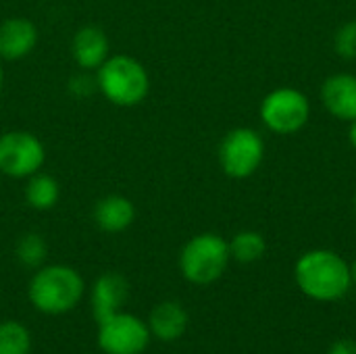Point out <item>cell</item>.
Segmentation results:
<instances>
[{
	"label": "cell",
	"instance_id": "6da1fadb",
	"mask_svg": "<svg viewBox=\"0 0 356 354\" xmlns=\"http://www.w3.org/2000/svg\"><path fill=\"white\" fill-rule=\"evenodd\" d=\"M294 277L302 294L319 303L344 298L353 286L350 265L332 250H311L296 263Z\"/></svg>",
	"mask_w": 356,
	"mask_h": 354
},
{
	"label": "cell",
	"instance_id": "7a4b0ae2",
	"mask_svg": "<svg viewBox=\"0 0 356 354\" xmlns=\"http://www.w3.org/2000/svg\"><path fill=\"white\" fill-rule=\"evenodd\" d=\"M83 292V277L69 265H42L27 286V298L33 309L50 317L71 313L81 303Z\"/></svg>",
	"mask_w": 356,
	"mask_h": 354
},
{
	"label": "cell",
	"instance_id": "3957f363",
	"mask_svg": "<svg viewBox=\"0 0 356 354\" xmlns=\"http://www.w3.org/2000/svg\"><path fill=\"white\" fill-rule=\"evenodd\" d=\"M96 83L102 96L115 106H136L150 92L146 67L129 54L108 56L96 69Z\"/></svg>",
	"mask_w": 356,
	"mask_h": 354
},
{
	"label": "cell",
	"instance_id": "277c9868",
	"mask_svg": "<svg viewBox=\"0 0 356 354\" xmlns=\"http://www.w3.org/2000/svg\"><path fill=\"white\" fill-rule=\"evenodd\" d=\"M229 259V242L217 234H200L181 248L179 269L190 284L209 286L225 273Z\"/></svg>",
	"mask_w": 356,
	"mask_h": 354
},
{
	"label": "cell",
	"instance_id": "5b68a950",
	"mask_svg": "<svg viewBox=\"0 0 356 354\" xmlns=\"http://www.w3.org/2000/svg\"><path fill=\"white\" fill-rule=\"evenodd\" d=\"M96 325V342L104 354H142L152 338L148 323L125 311H119Z\"/></svg>",
	"mask_w": 356,
	"mask_h": 354
},
{
	"label": "cell",
	"instance_id": "8992f818",
	"mask_svg": "<svg viewBox=\"0 0 356 354\" xmlns=\"http://www.w3.org/2000/svg\"><path fill=\"white\" fill-rule=\"evenodd\" d=\"M46 161V148L38 136L13 129L0 136V173L25 179L35 175Z\"/></svg>",
	"mask_w": 356,
	"mask_h": 354
},
{
	"label": "cell",
	"instance_id": "52a82bcc",
	"mask_svg": "<svg viewBox=\"0 0 356 354\" xmlns=\"http://www.w3.org/2000/svg\"><path fill=\"white\" fill-rule=\"evenodd\" d=\"M263 152L265 146L261 136L254 129L238 127L223 138L219 146V163L229 177L244 179L259 169Z\"/></svg>",
	"mask_w": 356,
	"mask_h": 354
},
{
	"label": "cell",
	"instance_id": "ba28073f",
	"mask_svg": "<svg viewBox=\"0 0 356 354\" xmlns=\"http://www.w3.org/2000/svg\"><path fill=\"white\" fill-rule=\"evenodd\" d=\"M309 100L302 92L282 88L271 92L261 104L263 123L275 134H294L309 121Z\"/></svg>",
	"mask_w": 356,
	"mask_h": 354
},
{
	"label": "cell",
	"instance_id": "9c48e42d",
	"mask_svg": "<svg viewBox=\"0 0 356 354\" xmlns=\"http://www.w3.org/2000/svg\"><path fill=\"white\" fill-rule=\"evenodd\" d=\"M127 298H129V282L121 273L108 271L96 277L90 290V307L96 323L123 311Z\"/></svg>",
	"mask_w": 356,
	"mask_h": 354
},
{
	"label": "cell",
	"instance_id": "30bf717a",
	"mask_svg": "<svg viewBox=\"0 0 356 354\" xmlns=\"http://www.w3.org/2000/svg\"><path fill=\"white\" fill-rule=\"evenodd\" d=\"M38 44V27L25 17H10L0 23V58H25Z\"/></svg>",
	"mask_w": 356,
	"mask_h": 354
},
{
	"label": "cell",
	"instance_id": "8fae6325",
	"mask_svg": "<svg viewBox=\"0 0 356 354\" xmlns=\"http://www.w3.org/2000/svg\"><path fill=\"white\" fill-rule=\"evenodd\" d=\"M321 100L325 108L344 121L356 119V77L348 73H338L325 79L321 88Z\"/></svg>",
	"mask_w": 356,
	"mask_h": 354
},
{
	"label": "cell",
	"instance_id": "7c38bea8",
	"mask_svg": "<svg viewBox=\"0 0 356 354\" xmlns=\"http://www.w3.org/2000/svg\"><path fill=\"white\" fill-rule=\"evenodd\" d=\"M71 52L81 71H94L108 58V38L96 25H86L75 31Z\"/></svg>",
	"mask_w": 356,
	"mask_h": 354
},
{
	"label": "cell",
	"instance_id": "4fadbf2b",
	"mask_svg": "<svg viewBox=\"0 0 356 354\" xmlns=\"http://www.w3.org/2000/svg\"><path fill=\"white\" fill-rule=\"evenodd\" d=\"M94 223L106 234H121L136 221V207L127 196L108 194L94 204Z\"/></svg>",
	"mask_w": 356,
	"mask_h": 354
},
{
	"label": "cell",
	"instance_id": "5bb4252c",
	"mask_svg": "<svg viewBox=\"0 0 356 354\" xmlns=\"http://www.w3.org/2000/svg\"><path fill=\"white\" fill-rule=\"evenodd\" d=\"M188 311L175 300L159 303L148 315V330L150 336L161 342H175L188 330Z\"/></svg>",
	"mask_w": 356,
	"mask_h": 354
},
{
	"label": "cell",
	"instance_id": "9a60e30c",
	"mask_svg": "<svg viewBox=\"0 0 356 354\" xmlns=\"http://www.w3.org/2000/svg\"><path fill=\"white\" fill-rule=\"evenodd\" d=\"M60 198V186L52 175L46 173H35L31 177H27V186H25V202L35 209V211H50L52 207H56Z\"/></svg>",
	"mask_w": 356,
	"mask_h": 354
},
{
	"label": "cell",
	"instance_id": "2e32d148",
	"mask_svg": "<svg viewBox=\"0 0 356 354\" xmlns=\"http://www.w3.org/2000/svg\"><path fill=\"white\" fill-rule=\"evenodd\" d=\"M33 340L29 330L21 321L0 323V354H31Z\"/></svg>",
	"mask_w": 356,
	"mask_h": 354
},
{
	"label": "cell",
	"instance_id": "e0dca14e",
	"mask_svg": "<svg viewBox=\"0 0 356 354\" xmlns=\"http://www.w3.org/2000/svg\"><path fill=\"white\" fill-rule=\"evenodd\" d=\"M265 248H267L265 238L257 232H240L229 242L232 259L242 265H250V263L259 261L265 255Z\"/></svg>",
	"mask_w": 356,
	"mask_h": 354
},
{
	"label": "cell",
	"instance_id": "ac0fdd59",
	"mask_svg": "<svg viewBox=\"0 0 356 354\" xmlns=\"http://www.w3.org/2000/svg\"><path fill=\"white\" fill-rule=\"evenodd\" d=\"M15 257L17 261L27 267V269H40L48 257V244L46 240L40 236V234H23L19 240H17V246H15Z\"/></svg>",
	"mask_w": 356,
	"mask_h": 354
},
{
	"label": "cell",
	"instance_id": "d6986e66",
	"mask_svg": "<svg viewBox=\"0 0 356 354\" xmlns=\"http://www.w3.org/2000/svg\"><path fill=\"white\" fill-rule=\"evenodd\" d=\"M336 52L344 58H356V21L342 25L336 33Z\"/></svg>",
	"mask_w": 356,
	"mask_h": 354
},
{
	"label": "cell",
	"instance_id": "ffe728a7",
	"mask_svg": "<svg viewBox=\"0 0 356 354\" xmlns=\"http://www.w3.org/2000/svg\"><path fill=\"white\" fill-rule=\"evenodd\" d=\"M94 90H98V83H96V77L92 79L88 75V71H81L79 75H73L71 81H69V92L77 98H86L90 96Z\"/></svg>",
	"mask_w": 356,
	"mask_h": 354
},
{
	"label": "cell",
	"instance_id": "44dd1931",
	"mask_svg": "<svg viewBox=\"0 0 356 354\" xmlns=\"http://www.w3.org/2000/svg\"><path fill=\"white\" fill-rule=\"evenodd\" d=\"M327 354H356V342L355 340H340L330 348Z\"/></svg>",
	"mask_w": 356,
	"mask_h": 354
},
{
	"label": "cell",
	"instance_id": "7402d4cb",
	"mask_svg": "<svg viewBox=\"0 0 356 354\" xmlns=\"http://www.w3.org/2000/svg\"><path fill=\"white\" fill-rule=\"evenodd\" d=\"M350 144L356 148V119L353 121V125H350Z\"/></svg>",
	"mask_w": 356,
	"mask_h": 354
},
{
	"label": "cell",
	"instance_id": "603a6c76",
	"mask_svg": "<svg viewBox=\"0 0 356 354\" xmlns=\"http://www.w3.org/2000/svg\"><path fill=\"white\" fill-rule=\"evenodd\" d=\"M350 280H353V286H356V263L350 265Z\"/></svg>",
	"mask_w": 356,
	"mask_h": 354
},
{
	"label": "cell",
	"instance_id": "cb8c5ba5",
	"mask_svg": "<svg viewBox=\"0 0 356 354\" xmlns=\"http://www.w3.org/2000/svg\"><path fill=\"white\" fill-rule=\"evenodd\" d=\"M2 79H4V73H2V67H0V90H2Z\"/></svg>",
	"mask_w": 356,
	"mask_h": 354
},
{
	"label": "cell",
	"instance_id": "d4e9b609",
	"mask_svg": "<svg viewBox=\"0 0 356 354\" xmlns=\"http://www.w3.org/2000/svg\"><path fill=\"white\" fill-rule=\"evenodd\" d=\"M355 209H356V196H355Z\"/></svg>",
	"mask_w": 356,
	"mask_h": 354
}]
</instances>
